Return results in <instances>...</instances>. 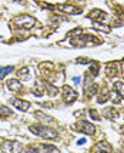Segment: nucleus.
I'll return each mask as SVG.
<instances>
[{
    "label": "nucleus",
    "mask_w": 124,
    "mask_h": 153,
    "mask_svg": "<svg viewBox=\"0 0 124 153\" xmlns=\"http://www.w3.org/2000/svg\"><path fill=\"white\" fill-rule=\"evenodd\" d=\"M32 132L37 136H41V137H46V139H54L57 137V132H54L52 129H49L46 126H40V125H36V126H32Z\"/></svg>",
    "instance_id": "1"
},
{
    "label": "nucleus",
    "mask_w": 124,
    "mask_h": 153,
    "mask_svg": "<svg viewBox=\"0 0 124 153\" xmlns=\"http://www.w3.org/2000/svg\"><path fill=\"white\" fill-rule=\"evenodd\" d=\"M13 23L16 25V26L19 27H26V29H30V27H33L34 25H36V20L33 19L32 16H19V17H16V19H13Z\"/></svg>",
    "instance_id": "2"
},
{
    "label": "nucleus",
    "mask_w": 124,
    "mask_h": 153,
    "mask_svg": "<svg viewBox=\"0 0 124 153\" xmlns=\"http://www.w3.org/2000/svg\"><path fill=\"white\" fill-rule=\"evenodd\" d=\"M1 149H3L4 152H19V150H21V145L17 143V142L6 140V142L1 145Z\"/></svg>",
    "instance_id": "3"
},
{
    "label": "nucleus",
    "mask_w": 124,
    "mask_h": 153,
    "mask_svg": "<svg viewBox=\"0 0 124 153\" xmlns=\"http://www.w3.org/2000/svg\"><path fill=\"white\" fill-rule=\"evenodd\" d=\"M63 97H64V100L67 102V103H73L74 100L77 99V93L73 90L72 87L64 86L63 87Z\"/></svg>",
    "instance_id": "4"
},
{
    "label": "nucleus",
    "mask_w": 124,
    "mask_h": 153,
    "mask_svg": "<svg viewBox=\"0 0 124 153\" xmlns=\"http://www.w3.org/2000/svg\"><path fill=\"white\" fill-rule=\"evenodd\" d=\"M77 127H78L77 130L83 132V133H87V134H93L94 133V129H96V127L93 126L92 123H89V122H78Z\"/></svg>",
    "instance_id": "5"
},
{
    "label": "nucleus",
    "mask_w": 124,
    "mask_h": 153,
    "mask_svg": "<svg viewBox=\"0 0 124 153\" xmlns=\"http://www.w3.org/2000/svg\"><path fill=\"white\" fill-rule=\"evenodd\" d=\"M12 105H13L16 109H19L21 112H27L30 109V103L29 102H24V100H20V99H13L12 100Z\"/></svg>",
    "instance_id": "6"
},
{
    "label": "nucleus",
    "mask_w": 124,
    "mask_h": 153,
    "mask_svg": "<svg viewBox=\"0 0 124 153\" xmlns=\"http://www.w3.org/2000/svg\"><path fill=\"white\" fill-rule=\"evenodd\" d=\"M29 150H36V152H59V149L52 145H37L34 147H30Z\"/></svg>",
    "instance_id": "7"
},
{
    "label": "nucleus",
    "mask_w": 124,
    "mask_h": 153,
    "mask_svg": "<svg viewBox=\"0 0 124 153\" xmlns=\"http://www.w3.org/2000/svg\"><path fill=\"white\" fill-rule=\"evenodd\" d=\"M120 70V63H108L106 66V73L107 76H116Z\"/></svg>",
    "instance_id": "8"
},
{
    "label": "nucleus",
    "mask_w": 124,
    "mask_h": 153,
    "mask_svg": "<svg viewBox=\"0 0 124 153\" xmlns=\"http://www.w3.org/2000/svg\"><path fill=\"white\" fill-rule=\"evenodd\" d=\"M89 17L93 20H97V22H103V20L107 19V14L104 12H101V10H93V12H90Z\"/></svg>",
    "instance_id": "9"
},
{
    "label": "nucleus",
    "mask_w": 124,
    "mask_h": 153,
    "mask_svg": "<svg viewBox=\"0 0 124 153\" xmlns=\"http://www.w3.org/2000/svg\"><path fill=\"white\" fill-rule=\"evenodd\" d=\"M60 10H63L66 13H70V14H77L81 12V9H78V7H74L72 4H60L59 6Z\"/></svg>",
    "instance_id": "10"
},
{
    "label": "nucleus",
    "mask_w": 124,
    "mask_h": 153,
    "mask_svg": "<svg viewBox=\"0 0 124 153\" xmlns=\"http://www.w3.org/2000/svg\"><path fill=\"white\" fill-rule=\"evenodd\" d=\"M7 87H9L12 92H20L21 87H23V85L20 83L19 80L13 79V80H9V82H7Z\"/></svg>",
    "instance_id": "11"
},
{
    "label": "nucleus",
    "mask_w": 124,
    "mask_h": 153,
    "mask_svg": "<svg viewBox=\"0 0 124 153\" xmlns=\"http://www.w3.org/2000/svg\"><path fill=\"white\" fill-rule=\"evenodd\" d=\"M114 87H116V90H117L118 93L121 94V97L124 99V82H121V80H117V82L114 83Z\"/></svg>",
    "instance_id": "12"
},
{
    "label": "nucleus",
    "mask_w": 124,
    "mask_h": 153,
    "mask_svg": "<svg viewBox=\"0 0 124 153\" xmlns=\"http://www.w3.org/2000/svg\"><path fill=\"white\" fill-rule=\"evenodd\" d=\"M19 76L21 77L23 80H29L30 79V74H29V69L27 67H23V69H20L19 70Z\"/></svg>",
    "instance_id": "13"
},
{
    "label": "nucleus",
    "mask_w": 124,
    "mask_h": 153,
    "mask_svg": "<svg viewBox=\"0 0 124 153\" xmlns=\"http://www.w3.org/2000/svg\"><path fill=\"white\" fill-rule=\"evenodd\" d=\"M101 149H104L107 152H111V146L108 143H106V142H101V143H98L97 146H96V150H101Z\"/></svg>",
    "instance_id": "14"
},
{
    "label": "nucleus",
    "mask_w": 124,
    "mask_h": 153,
    "mask_svg": "<svg viewBox=\"0 0 124 153\" xmlns=\"http://www.w3.org/2000/svg\"><path fill=\"white\" fill-rule=\"evenodd\" d=\"M12 70H13V67H12V66L1 67V69H0V79H3V77H4V76H6L7 73H10Z\"/></svg>",
    "instance_id": "15"
},
{
    "label": "nucleus",
    "mask_w": 124,
    "mask_h": 153,
    "mask_svg": "<svg viewBox=\"0 0 124 153\" xmlns=\"http://www.w3.org/2000/svg\"><path fill=\"white\" fill-rule=\"evenodd\" d=\"M10 113H12V112H10V110H9L6 106H0V116H1V114L7 116V114H10Z\"/></svg>",
    "instance_id": "16"
},
{
    "label": "nucleus",
    "mask_w": 124,
    "mask_h": 153,
    "mask_svg": "<svg viewBox=\"0 0 124 153\" xmlns=\"http://www.w3.org/2000/svg\"><path fill=\"white\" fill-rule=\"evenodd\" d=\"M84 142H86V139H80V140H78V145H83Z\"/></svg>",
    "instance_id": "17"
},
{
    "label": "nucleus",
    "mask_w": 124,
    "mask_h": 153,
    "mask_svg": "<svg viewBox=\"0 0 124 153\" xmlns=\"http://www.w3.org/2000/svg\"><path fill=\"white\" fill-rule=\"evenodd\" d=\"M0 149H1V145H0Z\"/></svg>",
    "instance_id": "18"
}]
</instances>
